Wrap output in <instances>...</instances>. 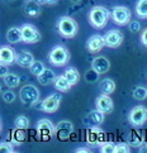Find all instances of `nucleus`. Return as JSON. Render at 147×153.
Returning <instances> with one entry per match:
<instances>
[{
	"label": "nucleus",
	"mask_w": 147,
	"mask_h": 153,
	"mask_svg": "<svg viewBox=\"0 0 147 153\" xmlns=\"http://www.w3.org/2000/svg\"><path fill=\"white\" fill-rule=\"evenodd\" d=\"M127 143L132 147H141L145 143V138L141 132H137V130H132V132L128 133L127 137Z\"/></svg>",
	"instance_id": "19"
},
{
	"label": "nucleus",
	"mask_w": 147,
	"mask_h": 153,
	"mask_svg": "<svg viewBox=\"0 0 147 153\" xmlns=\"http://www.w3.org/2000/svg\"><path fill=\"white\" fill-rule=\"evenodd\" d=\"M128 27H129V30H131V32H133V33H137V32L141 30V24L138 23L137 20L129 22V23H128Z\"/></svg>",
	"instance_id": "37"
},
{
	"label": "nucleus",
	"mask_w": 147,
	"mask_h": 153,
	"mask_svg": "<svg viewBox=\"0 0 147 153\" xmlns=\"http://www.w3.org/2000/svg\"><path fill=\"white\" fill-rule=\"evenodd\" d=\"M36 1H37V3H40V4H45L46 0H36Z\"/></svg>",
	"instance_id": "41"
},
{
	"label": "nucleus",
	"mask_w": 147,
	"mask_h": 153,
	"mask_svg": "<svg viewBox=\"0 0 147 153\" xmlns=\"http://www.w3.org/2000/svg\"><path fill=\"white\" fill-rule=\"evenodd\" d=\"M15 62H17V65L20 67L29 68L32 66V63L34 62V57H33V54H32L31 52H28V51H22L17 54Z\"/></svg>",
	"instance_id": "17"
},
{
	"label": "nucleus",
	"mask_w": 147,
	"mask_h": 153,
	"mask_svg": "<svg viewBox=\"0 0 147 153\" xmlns=\"http://www.w3.org/2000/svg\"><path fill=\"white\" fill-rule=\"evenodd\" d=\"M0 94H1V85H0Z\"/></svg>",
	"instance_id": "44"
},
{
	"label": "nucleus",
	"mask_w": 147,
	"mask_h": 153,
	"mask_svg": "<svg viewBox=\"0 0 147 153\" xmlns=\"http://www.w3.org/2000/svg\"><path fill=\"white\" fill-rule=\"evenodd\" d=\"M89 120L91 124L99 125L104 122V113L100 111L99 109H95V110H91L89 113Z\"/></svg>",
	"instance_id": "26"
},
{
	"label": "nucleus",
	"mask_w": 147,
	"mask_h": 153,
	"mask_svg": "<svg viewBox=\"0 0 147 153\" xmlns=\"http://www.w3.org/2000/svg\"><path fill=\"white\" fill-rule=\"evenodd\" d=\"M86 142H88V144L101 146L105 142V134L100 128L93 127L88 130V133H86Z\"/></svg>",
	"instance_id": "11"
},
{
	"label": "nucleus",
	"mask_w": 147,
	"mask_h": 153,
	"mask_svg": "<svg viewBox=\"0 0 147 153\" xmlns=\"http://www.w3.org/2000/svg\"><path fill=\"white\" fill-rule=\"evenodd\" d=\"M7 39L9 43H19L22 41V30L17 27H12L7 32Z\"/></svg>",
	"instance_id": "22"
},
{
	"label": "nucleus",
	"mask_w": 147,
	"mask_h": 153,
	"mask_svg": "<svg viewBox=\"0 0 147 153\" xmlns=\"http://www.w3.org/2000/svg\"><path fill=\"white\" fill-rule=\"evenodd\" d=\"M99 87H100V90H101L103 94L109 95V94H112L114 90H116V82H114L112 79H104V80L100 81Z\"/></svg>",
	"instance_id": "24"
},
{
	"label": "nucleus",
	"mask_w": 147,
	"mask_h": 153,
	"mask_svg": "<svg viewBox=\"0 0 147 153\" xmlns=\"http://www.w3.org/2000/svg\"><path fill=\"white\" fill-rule=\"evenodd\" d=\"M95 105H96V109H99V110L103 111L104 114L112 113L113 111V108H114L113 100L107 94L98 96L96 97V101H95Z\"/></svg>",
	"instance_id": "14"
},
{
	"label": "nucleus",
	"mask_w": 147,
	"mask_h": 153,
	"mask_svg": "<svg viewBox=\"0 0 147 153\" xmlns=\"http://www.w3.org/2000/svg\"><path fill=\"white\" fill-rule=\"evenodd\" d=\"M45 68H46V67H45V65H43L41 61H34L33 63H32V66L29 67L31 74H32V75H34V76H38V75H40Z\"/></svg>",
	"instance_id": "31"
},
{
	"label": "nucleus",
	"mask_w": 147,
	"mask_h": 153,
	"mask_svg": "<svg viewBox=\"0 0 147 153\" xmlns=\"http://www.w3.org/2000/svg\"><path fill=\"white\" fill-rule=\"evenodd\" d=\"M57 30L63 38H72L78 34V23L71 17H62L57 22Z\"/></svg>",
	"instance_id": "2"
},
{
	"label": "nucleus",
	"mask_w": 147,
	"mask_h": 153,
	"mask_svg": "<svg viewBox=\"0 0 147 153\" xmlns=\"http://www.w3.org/2000/svg\"><path fill=\"white\" fill-rule=\"evenodd\" d=\"M53 85H55L56 87V90L58 91H61V92H66L69 91L70 89H71V84L69 82V80L65 77V76H57V77L55 79V81H53Z\"/></svg>",
	"instance_id": "21"
},
{
	"label": "nucleus",
	"mask_w": 147,
	"mask_h": 153,
	"mask_svg": "<svg viewBox=\"0 0 147 153\" xmlns=\"http://www.w3.org/2000/svg\"><path fill=\"white\" fill-rule=\"evenodd\" d=\"M3 100L5 101V102H8V104H10V102H13L14 100H15V94L13 91H5V92H3Z\"/></svg>",
	"instance_id": "36"
},
{
	"label": "nucleus",
	"mask_w": 147,
	"mask_h": 153,
	"mask_svg": "<svg viewBox=\"0 0 147 153\" xmlns=\"http://www.w3.org/2000/svg\"><path fill=\"white\" fill-rule=\"evenodd\" d=\"M100 151L103 153H116V143L105 140L104 143L100 146Z\"/></svg>",
	"instance_id": "32"
},
{
	"label": "nucleus",
	"mask_w": 147,
	"mask_h": 153,
	"mask_svg": "<svg viewBox=\"0 0 147 153\" xmlns=\"http://www.w3.org/2000/svg\"><path fill=\"white\" fill-rule=\"evenodd\" d=\"M63 76L69 80V82L71 84L72 86L78 84L79 80H80V74H79V71L76 70L75 67H67L66 70H65Z\"/></svg>",
	"instance_id": "23"
},
{
	"label": "nucleus",
	"mask_w": 147,
	"mask_h": 153,
	"mask_svg": "<svg viewBox=\"0 0 147 153\" xmlns=\"http://www.w3.org/2000/svg\"><path fill=\"white\" fill-rule=\"evenodd\" d=\"M13 152H14L13 143H8V142L0 143V153H13Z\"/></svg>",
	"instance_id": "35"
},
{
	"label": "nucleus",
	"mask_w": 147,
	"mask_h": 153,
	"mask_svg": "<svg viewBox=\"0 0 147 153\" xmlns=\"http://www.w3.org/2000/svg\"><path fill=\"white\" fill-rule=\"evenodd\" d=\"M41 5L40 3H37L36 0H28L25 4V8H24V12L28 17L32 18H37L38 15L41 14Z\"/></svg>",
	"instance_id": "18"
},
{
	"label": "nucleus",
	"mask_w": 147,
	"mask_h": 153,
	"mask_svg": "<svg viewBox=\"0 0 147 153\" xmlns=\"http://www.w3.org/2000/svg\"><path fill=\"white\" fill-rule=\"evenodd\" d=\"M104 39H105V46L110 48H117L123 42V33L118 29H110L105 33Z\"/></svg>",
	"instance_id": "12"
},
{
	"label": "nucleus",
	"mask_w": 147,
	"mask_h": 153,
	"mask_svg": "<svg viewBox=\"0 0 147 153\" xmlns=\"http://www.w3.org/2000/svg\"><path fill=\"white\" fill-rule=\"evenodd\" d=\"M112 18L118 25H126L131 22V10L126 7H114L112 10Z\"/></svg>",
	"instance_id": "7"
},
{
	"label": "nucleus",
	"mask_w": 147,
	"mask_h": 153,
	"mask_svg": "<svg viewBox=\"0 0 147 153\" xmlns=\"http://www.w3.org/2000/svg\"><path fill=\"white\" fill-rule=\"evenodd\" d=\"M136 14L142 19L147 18V0H138L136 5Z\"/></svg>",
	"instance_id": "28"
},
{
	"label": "nucleus",
	"mask_w": 147,
	"mask_h": 153,
	"mask_svg": "<svg viewBox=\"0 0 147 153\" xmlns=\"http://www.w3.org/2000/svg\"><path fill=\"white\" fill-rule=\"evenodd\" d=\"M131 148L128 143H117L116 144V153H129Z\"/></svg>",
	"instance_id": "34"
},
{
	"label": "nucleus",
	"mask_w": 147,
	"mask_h": 153,
	"mask_svg": "<svg viewBox=\"0 0 147 153\" xmlns=\"http://www.w3.org/2000/svg\"><path fill=\"white\" fill-rule=\"evenodd\" d=\"M19 96L25 106H32L40 100V90L34 85H24L19 91Z\"/></svg>",
	"instance_id": "4"
},
{
	"label": "nucleus",
	"mask_w": 147,
	"mask_h": 153,
	"mask_svg": "<svg viewBox=\"0 0 147 153\" xmlns=\"http://www.w3.org/2000/svg\"><path fill=\"white\" fill-rule=\"evenodd\" d=\"M71 1H72V3H79L80 0H71Z\"/></svg>",
	"instance_id": "42"
},
{
	"label": "nucleus",
	"mask_w": 147,
	"mask_h": 153,
	"mask_svg": "<svg viewBox=\"0 0 147 153\" xmlns=\"http://www.w3.org/2000/svg\"><path fill=\"white\" fill-rule=\"evenodd\" d=\"M37 134L42 140H48L55 135V125L48 119H41L37 123Z\"/></svg>",
	"instance_id": "6"
},
{
	"label": "nucleus",
	"mask_w": 147,
	"mask_h": 153,
	"mask_svg": "<svg viewBox=\"0 0 147 153\" xmlns=\"http://www.w3.org/2000/svg\"><path fill=\"white\" fill-rule=\"evenodd\" d=\"M24 129H20V128H15L14 130H12V134H10V139H12V143L13 144H20L23 143L24 139H25V134L23 132Z\"/></svg>",
	"instance_id": "25"
},
{
	"label": "nucleus",
	"mask_w": 147,
	"mask_h": 153,
	"mask_svg": "<svg viewBox=\"0 0 147 153\" xmlns=\"http://www.w3.org/2000/svg\"><path fill=\"white\" fill-rule=\"evenodd\" d=\"M110 15L112 14L109 13V10H108L107 8L98 5V7H94L89 12V22L94 28L101 29L107 25L108 19H109Z\"/></svg>",
	"instance_id": "1"
},
{
	"label": "nucleus",
	"mask_w": 147,
	"mask_h": 153,
	"mask_svg": "<svg viewBox=\"0 0 147 153\" xmlns=\"http://www.w3.org/2000/svg\"><path fill=\"white\" fill-rule=\"evenodd\" d=\"M37 79H38V82H40L41 85H50V84H52L53 81H55L56 75H55V72H53L52 70L45 68L40 75L37 76Z\"/></svg>",
	"instance_id": "20"
},
{
	"label": "nucleus",
	"mask_w": 147,
	"mask_h": 153,
	"mask_svg": "<svg viewBox=\"0 0 147 153\" xmlns=\"http://www.w3.org/2000/svg\"><path fill=\"white\" fill-rule=\"evenodd\" d=\"M70 59V52L63 46H55L48 54V61L55 66H65Z\"/></svg>",
	"instance_id": "3"
},
{
	"label": "nucleus",
	"mask_w": 147,
	"mask_h": 153,
	"mask_svg": "<svg viewBox=\"0 0 147 153\" xmlns=\"http://www.w3.org/2000/svg\"><path fill=\"white\" fill-rule=\"evenodd\" d=\"M74 132V124L69 120H61L55 127V135L60 140H66Z\"/></svg>",
	"instance_id": "9"
},
{
	"label": "nucleus",
	"mask_w": 147,
	"mask_h": 153,
	"mask_svg": "<svg viewBox=\"0 0 147 153\" xmlns=\"http://www.w3.org/2000/svg\"><path fill=\"white\" fill-rule=\"evenodd\" d=\"M75 152H76V153H89L90 149L86 148V147H80V148H76Z\"/></svg>",
	"instance_id": "40"
},
{
	"label": "nucleus",
	"mask_w": 147,
	"mask_h": 153,
	"mask_svg": "<svg viewBox=\"0 0 147 153\" xmlns=\"http://www.w3.org/2000/svg\"><path fill=\"white\" fill-rule=\"evenodd\" d=\"M132 95L136 100H140V101H142L145 100L146 97H147V89L143 86H137V87H134L133 91H132Z\"/></svg>",
	"instance_id": "29"
},
{
	"label": "nucleus",
	"mask_w": 147,
	"mask_h": 153,
	"mask_svg": "<svg viewBox=\"0 0 147 153\" xmlns=\"http://www.w3.org/2000/svg\"><path fill=\"white\" fill-rule=\"evenodd\" d=\"M0 133H1V123H0Z\"/></svg>",
	"instance_id": "43"
},
{
	"label": "nucleus",
	"mask_w": 147,
	"mask_h": 153,
	"mask_svg": "<svg viewBox=\"0 0 147 153\" xmlns=\"http://www.w3.org/2000/svg\"><path fill=\"white\" fill-rule=\"evenodd\" d=\"M15 58H17V53H15L14 48L9 46L0 47V62L5 65H12L13 62H15Z\"/></svg>",
	"instance_id": "16"
},
{
	"label": "nucleus",
	"mask_w": 147,
	"mask_h": 153,
	"mask_svg": "<svg viewBox=\"0 0 147 153\" xmlns=\"http://www.w3.org/2000/svg\"><path fill=\"white\" fill-rule=\"evenodd\" d=\"M8 72H9V71H8L7 65L3 63V62H0V77H3V79H4V76L7 75Z\"/></svg>",
	"instance_id": "38"
},
{
	"label": "nucleus",
	"mask_w": 147,
	"mask_h": 153,
	"mask_svg": "<svg viewBox=\"0 0 147 153\" xmlns=\"http://www.w3.org/2000/svg\"><path fill=\"white\" fill-rule=\"evenodd\" d=\"M128 120L132 127L138 128L141 125H143L147 120V109L142 105L134 106L128 114Z\"/></svg>",
	"instance_id": "5"
},
{
	"label": "nucleus",
	"mask_w": 147,
	"mask_h": 153,
	"mask_svg": "<svg viewBox=\"0 0 147 153\" xmlns=\"http://www.w3.org/2000/svg\"><path fill=\"white\" fill-rule=\"evenodd\" d=\"M4 82L5 85H7L8 87H12V89H14V87H17L20 82V77L19 76H17L15 74H7L4 76Z\"/></svg>",
	"instance_id": "27"
},
{
	"label": "nucleus",
	"mask_w": 147,
	"mask_h": 153,
	"mask_svg": "<svg viewBox=\"0 0 147 153\" xmlns=\"http://www.w3.org/2000/svg\"><path fill=\"white\" fill-rule=\"evenodd\" d=\"M15 128H20V129H27L29 125V119L25 115H19L17 119H15Z\"/></svg>",
	"instance_id": "30"
},
{
	"label": "nucleus",
	"mask_w": 147,
	"mask_h": 153,
	"mask_svg": "<svg viewBox=\"0 0 147 153\" xmlns=\"http://www.w3.org/2000/svg\"><path fill=\"white\" fill-rule=\"evenodd\" d=\"M104 46H105L104 37H101L99 34L91 36L88 39V42H86V48H88V51L91 53H96V52L101 51Z\"/></svg>",
	"instance_id": "13"
},
{
	"label": "nucleus",
	"mask_w": 147,
	"mask_h": 153,
	"mask_svg": "<svg viewBox=\"0 0 147 153\" xmlns=\"http://www.w3.org/2000/svg\"><path fill=\"white\" fill-rule=\"evenodd\" d=\"M98 77H99V74H98L94 68L89 70L88 72H86V75H85V79H86L88 82H95V81L98 80Z\"/></svg>",
	"instance_id": "33"
},
{
	"label": "nucleus",
	"mask_w": 147,
	"mask_h": 153,
	"mask_svg": "<svg viewBox=\"0 0 147 153\" xmlns=\"http://www.w3.org/2000/svg\"><path fill=\"white\" fill-rule=\"evenodd\" d=\"M61 100H62V95L60 94H51L50 96H47L45 100L42 101V110L46 111V113H53L56 111L60 104H61Z\"/></svg>",
	"instance_id": "10"
},
{
	"label": "nucleus",
	"mask_w": 147,
	"mask_h": 153,
	"mask_svg": "<svg viewBox=\"0 0 147 153\" xmlns=\"http://www.w3.org/2000/svg\"><path fill=\"white\" fill-rule=\"evenodd\" d=\"M141 43H142L145 47H147V28L143 29L142 33H141Z\"/></svg>",
	"instance_id": "39"
},
{
	"label": "nucleus",
	"mask_w": 147,
	"mask_h": 153,
	"mask_svg": "<svg viewBox=\"0 0 147 153\" xmlns=\"http://www.w3.org/2000/svg\"><path fill=\"white\" fill-rule=\"evenodd\" d=\"M91 68H94L99 75L105 74L110 68V62H109V59H108L107 57H103V56L95 57L94 59H93V62H91Z\"/></svg>",
	"instance_id": "15"
},
{
	"label": "nucleus",
	"mask_w": 147,
	"mask_h": 153,
	"mask_svg": "<svg viewBox=\"0 0 147 153\" xmlns=\"http://www.w3.org/2000/svg\"><path fill=\"white\" fill-rule=\"evenodd\" d=\"M22 30V41L25 43H37L41 41V33L36 27L31 24H24L20 28Z\"/></svg>",
	"instance_id": "8"
}]
</instances>
